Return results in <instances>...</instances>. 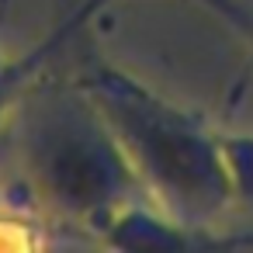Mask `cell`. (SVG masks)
Masks as SVG:
<instances>
[{
	"label": "cell",
	"mask_w": 253,
	"mask_h": 253,
	"mask_svg": "<svg viewBox=\"0 0 253 253\" xmlns=\"http://www.w3.org/2000/svg\"><path fill=\"white\" fill-rule=\"evenodd\" d=\"M52 118L39 122L35 128V149L32 160V184L45 205H52L63 215L97 218L104 208V198L115 191V149L108 139L87 128L84 108L59 104L49 111Z\"/></svg>",
	"instance_id": "7a4b0ae2"
},
{
	"label": "cell",
	"mask_w": 253,
	"mask_h": 253,
	"mask_svg": "<svg viewBox=\"0 0 253 253\" xmlns=\"http://www.w3.org/2000/svg\"><path fill=\"white\" fill-rule=\"evenodd\" d=\"M7 4H11V0H0V21L7 18Z\"/></svg>",
	"instance_id": "277c9868"
},
{
	"label": "cell",
	"mask_w": 253,
	"mask_h": 253,
	"mask_svg": "<svg viewBox=\"0 0 253 253\" xmlns=\"http://www.w3.org/2000/svg\"><path fill=\"white\" fill-rule=\"evenodd\" d=\"M108 118L125 139H132L128 146L135 149L139 167L163 187L167 198L173 194L184 208H194L198 215L211 211L222 201L225 170L211 156L208 139H201L198 128H191L177 111H142L139 90H118Z\"/></svg>",
	"instance_id": "6da1fadb"
},
{
	"label": "cell",
	"mask_w": 253,
	"mask_h": 253,
	"mask_svg": "<svg viewBox=\"0 0 253 253\" xmlns=\"http://www.w3.org/2000/svg\"><path fill=\"white\" fill-rule=\"evenodd\" d=\"M97 4H104V0H87V7H84L80 14H73V18H70V21L63 25V32H59V35H56L52 42H45V45H42V49H39L35 56H25V59H18V63H0V115H4V108L11 104V97H14V94H18V90L25 87V80H28L32 73H35V66H39V63H42V59L49 56V49H52V45H56L59 39H66V35H70V32H73V28H77V25H80V21H84V18L90 14V11H94Z\"/></svg>",
	"instance_id": "3957f363"
}]
</instances>
